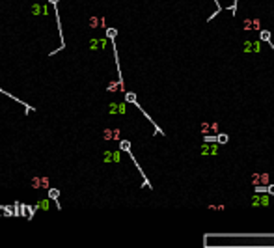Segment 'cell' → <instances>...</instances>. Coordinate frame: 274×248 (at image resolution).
Returning a JSON list of instances; mask_svg holds the SVG:
<instances>
[{
	"instance_id": "cell-13",
	"label": "cell",
	"mask_w": 274,
	"mask_h": 248,
	"mask_svg": "<svg viewBox=\"0 0 274 248\" xmlns=\"http://www.w3.org/2000/svg\"><path fill=\"white\" fill-rule=\"evenodd\" d=\"M216 142H218V144H226V142H228V135H218L216 136Z\"/></svg>"
},
{
	"instance_id": "cell-11",
	"label": "cell",
	"mask_w": 274,
	"mask_h": 248,
	"mask_svg": "<svg viewBox=\"0 0 274 248\" xmlns=\"http://www.w3.org/2000/svg\"><path fill=\"white\" fill-rule=\"evenodd\" d=\"M120 149H121V151H129V149H131L129 140H121V142H120Z\"/></svg>"
},
{
	"instance_id": "cell-12",
	"label": "cell",
	"mask_w": 274,
	"mask_h": 248,
	"mask_svg": "<svg viewBox=\"0 0 274 248\" xmlns=\"http://www.w3.org/2000/svg\"><path fill=\"white\" fill-rule=\"evenodd\" d=\"M116 34H118L116 28H108V30H106V37H108V39H114V37H116Z\"/></svg>"
},
{
	"instance_id": "cell-3",
	"label": "cell",
	"mask_w": 274,
	"mask_h": 248,
	"mask_svg": "<svg viewBox=\"0 0 274 248\" xmlns=\"http://www.w3.org/2000/svg\"><path fill=\"white\" fill-rule=\"evenodd\" d=\"M200 153L201 155H216L218 153V145L214 142H203L200 145Z\"/></svg>"
},
{
	"instance_id": "cell-5",
	"label": "cell",
	"mask_w": 274,
	"mask_h": 248,
	"mask_svg": "<svg viewBox=\"0 0 274 248\" xmlns=\"http://www.w3.org/2000/svg\"><path fill=\"white\" fill-rule=\"evenodd\" d=\"M243 30L250 32V30H261V21L259 19H244L243 21Z\"/></svg>"
},
{
	"instance_id": "cell-8",
	"label": "cell",
	"mask_w": 274,
	"mask_h": 248,
	"mask_svg": "<svg viewBox=\"0 0 274 248\" xmlns=\"http://www.w3.org/2000/svg\"><path fill=\"white\" fill-rule=\"evenodd\" d=\"M200 132H201V135H211V132H213V125L207 123V121H203V123L200 125Z\"/></svg>"
},
{
	"instance_id": "cell-14",
	"label": "cell",
	"mask_w": 274,
	"mask_h": 248,
	"mask_svg": "<svg viewBox=\"0 0 274 248\" xmlns=\"http://www.w3.org/2000/svg\"><path fill=\"white\" fill-rule=\"evenodd\" d=\"M125 99L129 101V103H136V97H134V93H127V95H125Z\"/></svg>"
},
{
	"instance_id": "cell-16",
	"label": "cell",
	"mask_w": 274,
	"mask_h": 248,
	"mask_svg": "<svg viewBox=\"0 0 274 248\" xmlns=\"http://www.w3.org/2000/svg\"><path fill=\"white\" fill-rule=\"evenodd\" d=\"M213 125V132H218V123H211Z\"/></svg>"
},
{
	"instance_id": "cell-7",
	"label": "cell",
	"mask_w": 274,
	"mask_h": 248,
	"mask_svg": "<svg viewBox=\"0 0 274 248\" xmlns=\"http://www.w3.org/2000/svg\"><path fill=\"white\" fill-rule=\"evenodd\" d=\"M88 24H90V28H97L99 24H101V26H105V19H99V17H90Z\"/></svg>"
},
{
	"instance_id": "cell-1",
	"label": "cell",
	"mask_w": 274,
	"mask_h": 248,
	"mask_svg": "<svg viewBox=\"0 0 274 248\" xmlns=\"http://www.w3.org/2000/svg\"><path fill=\"white\" fill-rule=\"evenodd\" d=\"M250 181H252L254 187H257V185H269L271 183V175H269L267 172H254L252 177H250Z\"/></svg>"
},
{
	"instance_id": "cell-15",
	"label": "cell",
	"mask_w": 274,
	"mask_h": 248,
	"mask_svg": "<svg viewBox=\"0 0 274 248\" xmlns=\"http://www.w3.org/2000/svg\"><path fill=\"white\" fill-rule=\"evenodd\" d=\"M41 187H45V188L49 187V179H47V177H43V179H41Z\"/></svg>"
},
{
	"instance_id": "cell-6",
	"label": "cell",
	"mask_w": 274,
	"mask_h": 248,
	"mask_svg": "<svg viewBox=\"0 0 274 248\" xmlns=\"http://www.w3.org/2000/svg\"><path fill=\"white\" fill-rule=\"evenodd\" d=\"M120 129H106L105 132H103V136H105V140H118L120 138Z\"/></svg>"
},
{
	"instance_id": "cell-4",
	"label": "cell",
	"mask_w": 274,
	"mask_h": 248,
	"mask_svg": "<svg viewBox=\"0 0 274 248\" xmlns=\"http://www.w3.org/2000/svg\"><path fill=\"white\" fill-rule=\"evenodd\" d=\"M271 203V198L267 194H256L252 198V207H267Z\"/></svg>"
},
{
	"instance_id": "cell-17",
	"label": "cell",
	"mask_w": 274,
	"mask_h": 248,
	"mask_svg": "<svg viewBox=\"0 0 274 248\" xmlns=\"http://www.w3.org/2000/svg\"><path fill=\"white\" fill-rule=\"evenodd\" d=\"M269 194H274V185H269Z\"/></svg>"
},
{
	"instance_id": "cell-10",
	"label": "cell",
	"mask_w": 274,
	"mask_h": 248,
	"mask_svg": "<svg viewBox=\"0 0 274 248\" xmlns=\"http://www.w3.org/2000/svg\"><path fill=\"white\" fill-rule=\"evenodd\" d=\"M259 39H261V41H271V32L261 30V32H259Z\"/></svg>"
},
{
	"instance_id": "cell-18",
	"label": "cell",
	"mask_w": 274,
	"mask_h": 248,
	"mask_svg": "<svg viewBox=\"0 0 274 248\" xmlns=\"http://www.w3.org/2000/svg\"><path fill=\"white\" fill-rule=\"evenodd\" d=\"M49 2H50V4H52V6H54V4H58V0H49Z\"/></svg>"
},
{
	"instance_id": "cell-2",
	"label": "cell",
	"mask_w": 274,
	"mask_h": 248,
	"mask_svg": "<svg viewBox=\"0 0 274 248\" xmlns=\"http://www.w3.org/2000/svg\"><path fill=\"white\" fill-rule=\"evenodd\" d=\"M261 50V39H246L243 43V52H259Z\"/></svg>"
},
{
	"instance_id": "cell-9",
	"label": "cell",
	"mask_w": 274,
	"mask_h": 248,
	"mask_svg": "<svg viewBox=\"0 0 274 248\" xmlns=\"http://www.w3.org/2000/svg\"><path fill=\"white\" fill-rule=\"evenodd\" d=\"M58 196H60V190H58V188H49V198L50 200L58 202Z\"/></svg>"
}]
</instances>
